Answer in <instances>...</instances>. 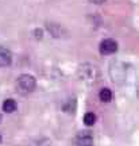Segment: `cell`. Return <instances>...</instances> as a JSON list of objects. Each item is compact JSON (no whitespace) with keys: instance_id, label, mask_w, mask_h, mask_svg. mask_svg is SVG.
I'll use <instances>...</instances> for the list:
<instances>
[{"instance_id":"cell-8","label":"cell","mask_w":139,"mask_h":146,"mask_svg":"<svg viewBox=\"0 0 139 146\" xmlns=\"http://www.w3.org/2000/svg\"><path fill=\"white\" fill-rule=\"evenodd\" d=\"M16 108H18V104H16V102L14 99H7L4 100V103H3V111L7 112V114H12V112H15Z\"/></svg>"},{"instance_id":"cell-10","label":"cell","mask_w":139,"mask_h":146,"mask_svg":"<svg viewBox=\"0 0 139 146\" xmlns=\"http://www.w3.org/2000/svg\"><path fill=\"white\" fill-rule=\"evenodd\" d=\"M46 27H47V30L52 33L54 36H60V35H61V27L58 26V25H54V23H47Z\"/></svg>"},{"instance_id":"cell-4","label":"cell","mask_w":139,"mask_h":146,"mask_svg":"<svg viewBox=\"0 0 139 146\" xmlns=\"http://www.w3.org/2000/svg\"><path fill=\"white\" fill-rule=\"evenodd\" d=\"M93 134L89 130H83L77 133L74 137V145L76 146H93Z\"/></svg>"},{"instance_id":"cell-1","label":"cell","mask_w":139,"mask_h":146,"mask_svg":"<svg viewBox=\"0 0 139 146\" xmlns=\"http://www.w3.org/2000/svg\"><path fill=\"white\" fill-rule=\"evenodd\" d=\"M77 76L78 78L87 84H93L96 83L100 77V72H99L97 66H95L93 64L85 62L81 64L77 69Z\"/></svg>"},{"instance_id":"cell-13","label":"cell","mask_w":139,"mask_h":146,"mask_svg":"<svg viewBox=\"0 0 139 146\" xmlns=\"http://www.w3.org/2000/svg\"><path fill=\"white\" fill-rule=\"evenodd\" d=\"M136 95H138V98H139V85L136 87Z\"/></svg>"},{"instance_id":"cell-11","label":"cell","mask_w":139,"mask_h":146,"mask_svg":"<svg viewBox=\"0 0 139 146\" xmlns=\"http://www.w3.org/2000/svg\"><path fill=\"white\" fill-rule=\"evenodd\" d=\"M84 123L87 126H93L96 123V115L93 112H87L84 115Z\"/></svg>"},{"instance_id":"cell-12","label":"cell","mask_w":139,"mask_h":146,"mask_svg":"<svg viewBox=\"0 0 139 146\" xmlns=\"http://www.w3.org/2000/svg\"><path fill=\"white\" fill-rule=\"evenodd\" d=\"M91 3H93V4H103L105 0H89Z\"/></svg>"},{"instance_id":"cell-2","label":"cell","mask_w":139,"mask_h":146,"mask_svg":"<svg viewBox=\"0 0 139 146\" xmlns=\"http://www.w3.org/2000/svg\"><path fill=\"white\" fill-rule=\"evenodd\" d=\"M36 87V80L32 74H28V73H24V74H21L18 80H16V88L21 92L22 95H27L32 92Z\"/></svg>"},{"instance_id":"cell-7","label":"cell","mask_w":139,"mask_h":146,"mask_svg":"<svg viewBox=\"0 0 139 146\" xmlns=\"http://www.w3.org/2000/svg\"><path fill=\"white\" fill-rule=\"evenodd\" d=\"M76 108H77V102L74 98L72 99H68L64 104H62V110L66 112V114H74L76 112Z\"/></svg>"},{"instance_id":"cell-14","label":"cell","mask_w":139,"mask_h":146,"mask_svg":"<svg viewBox=\"0 0 139 146\" xmlns=\"http://www.w3.org/2000/svg\"><path fill=\"white\" fill-rule=\"evenodd\" d=\"M0 122H1V114H0Z\"/></svg>"},{"instance_id":"cell-3","label":"cell","mask_w":139,"mask_h":146,"mask_svg":"<svg viewBox=\"0 0 139 146\" xmlns=\"http://www.w3.org/2000/svg\"><path fill=\"white\" fill-rule=\"evenodd\" d=\"M109 76L112 78L113 83L122 84L126 81L127 77V68L123 62L120 61H112L109 65Z\"/></svg>"},{"instance_id":"cell-5","label":"cell","mask_w":139,"mask_h":146,"mask_svg":"<svg viewBox=\"0 0 139 146\" xmlns=\"http://www.w3.org/2000/svg\"><path fill=\"white\" fill-rule=\"evenodd\" d=\"M99 50L103 56H109V54H113V53L118 52V42L115 39H111V38H107V39H103L100 42V46H99Z\"/></svg>"},{"instance_id":"cell-15","label":"cell","mask_w":139,"mask_h":146,"mask_svg":"<svg viewBox=\"0 0 139 146\" xmlns=\"http://www.w3.org/2000/svg\"><path fill=\"white\" fill-rule=\"evenodd\" d=\"M0 142H1V135H0Z\"/></svg>"},{"instance_id":"cell-6","label":"cell","mask_w":139,"mask_h":146,"mask_svg":"<svg viewBox=\"0 0 139 146\" xmlns=\"http://www.w3.org/2000/svg\"><path fill=\"white\" fill-rule=\"evenodd\" d=\"M12 62V53L10 49L0 46V66H8Z\"/></svg>"},{"instance_id":"cell-9","label":"cell","mask_w":139,"mask_h":146,"mask_svg":"<svg viewBox=\"0 0 139 146\" xmlns=\"http://www.w3.org/2000/svg\"><path fill=\"white\" fill-rule=\"evenodd\" d=\"M99 98H100V100L104 102V103H109V102L112 100V92H111V89L103 88L100 91V94H99Z\"/></svg>"}]
</instances>
